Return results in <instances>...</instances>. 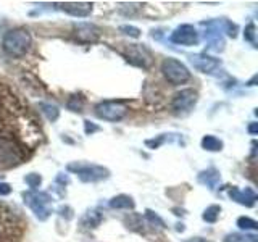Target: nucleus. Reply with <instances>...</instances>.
Returning <instances> with one entry per match:
<instances>
[{
  "label": "nucleus",
  "instance_id": "obj_6",
  "mask_svg": "<svg viewBox=\"0 0 258 242\" xmlns=\"http://www.w3.org/2000/svg\"><path fill=\"white\" fill-rule=\"evenodd\" d=\"M127 113V107L123 102H116V100H103L100 103L95 105V115L100 119L105 121H111V123H116L121 121Z\"/></svg>",
  "mask_w": 258,
  "mask_h": 242
},
{
  "label": "nucleus",
  "instance_id": "obj_27",
  "mask_svg": "<svg viewBox=\"0 0 258 242\" xmlns=\"http://www.w3.org/2000/svg\"><path fill=\"white\" fill-rule=\"evenodd\" d=\"M244 37H245V40H250V42H253V40H255V24L253 23H250L248 26L245 28Z\"/></svg>",
  "mask_w": 258,
  "mask_h": 242
},
{
  "label": "nucleus",
  "instance_id": "obj_2",
  "mask_svg": "<svg viewBox=\"0 0 258 242\" xmlns=\"http://www.w3.org/2000/svg\"><path fill=\"white\" fill-rule=\"evenodd\" d=\"M32 45V37L29 34L28 29L24 28H16L8 31L2 39V48L15 58H20L24 56Z\"/></svg>",
  "mask_w": 258,
  "mask_h": 242
},
{
  "label": "nucleus",
  "instance_id": "obj_29",
  "mask_svg": "<svg viewBox=\"0 0 258 242\" xmlns=\"http://www.w3.org/2000/svg\"><path fill=\"white\" fill-rule=\"evenodd\" d=\"M12 192V188L10 184L7 183H0V196H8V194Z\"/></svg>",
  "mask_w": 258,
  "mask_h": 242
},
{
  "label": "nucleus",
  "instance_id": "obj_13",
  "mask_svg": "<svg viewBox=\"0 0 258 242\" xmlns=\"http://www.w3.org/2000/svg\"><path fill=\"white\" fill-rule=\"evenodd\" d=\"M229 197L232 200H236L237 204L240 205H245V207H252L255 205V202H256V194L253 189H239V188H232L229 191Z\"/></svg>",
  "mask_w": 258,
  "mask_h": 242
},
{
  "label": "nucleus",
  "instance_id": "obj_31",
  "mask_svg": "<svg viewBox=\"0 0 258 242\" xmlns=\"http://www.w3.org/2000/svg\"><path fill=\"white\" fill-rule=\"evenodd\" d=\"M185 242H207V240L202 239V237H192V239H187Z\"/></svg>",
  "mask_w": 258,
  "mask_h": 242
},
{
  "label": "nucleus",
  "instance_id": "obj_15",
  "mask_svg": "<svg viewBox=\"0 0 258 242\" xmlns=\"http://www.w3.org/2000/svg\"><path fill=\"white\" fill-rule=\"evenodd\" d=\"M199 181H200L202 184H205L207 188L213 189L215 186H216V183L220 181V173H218L215 168L205 169V171H202V173L199 174Z\"/></svg>",
  "mask_w": 258,
  "mask_h": 242
},
{
  "label": "nucleus",
  "instance_id": "obj_4",
  "mask_svg": "<svg viewBox=\"0 0 258 242\" xmlns=\"http://www.w3.org/2000/svg\"><path fill=\"white\" fill-rule=\"evenodd\" d=\"M23 199H24V204H26L34 215L39 218V220H47L48 216L52 213V199L48 196L47 192H39V191H28L23 194Z\"/></svg>",
  "mask_w": 258,
  "mask_h": 242
},
{
  "label": "nucleus",
  "instance_id": "obj_10",
  "mask_svg": "<svg viewBox=\"0 0 258 242\" xmlns=\"http://www.w3.org/2000/svg\"><path fill=\"white\" fill-rule=\"evenodd\" d=\"M75 37L79 42H84V44L97 42L100 37V28H97L95 24H91V23H79L75 26Z\"/></svg>",
  "mask_w": 258,
  "mask_h": 242
},
{
  "label": "nucleus",
  "instance_id": "obj_14",
  "mask_svg": "<svg viewBox=\"0 0 258 242\" xmlns=\"http://www.w3.org/2000/svg\"><path fill=\"white\" fill-rule=\"evenodd\" d=\"M110 207L111 208H118V210H133L136 207L133 197L126 196V194H119V196L113 197L110 200Z\"/></svg>",
  "mask_w": 258,
  "mask_h": 242
},
{
  "label": "nucleus",
  "instance_id": "obj_7",
  "mask_svg": "<svg viewBox=\"0 0 258 242\" xmlns=\"http://www.w3.org/2000/svg\"><path fill=\"white\" fill-rule=\"evenodd\" d=\"M199 100V94L197 91H194V89H182L181 92H177L173 100H171V108L176 111V113H189L194 107H196V103Z\"/></svg>",
  "mask_w": 258,
  "mask_h": 242
},
{
  "label": "nucleus",
  "instance_id": "obj_21",
  "mask_svg": "<svg viewBox=\"0 0 258 242\" xmlns=\"http://www.w3.org/2000/svg\"><path fill=\"white\" fill-rule=\"evenodd\" d=\"M220 213H221L220 205H210L204 212V215H202V218H204L207 223H216L218 218H220Z\"/></svg>",
  "mask_w": 258,
  "mask_h": 242
},
{
  "label": "nucleus",
  "instance_id": "obj_5",
  "mask_svg": "<svg viewBox=\"0 0 258 242\" xmlns=\"http://www.w3.org/2000/svg\"><path fill=\"white\" fill-rule=\"evenodd\" d=\"M161 73L171 84H184L190 79V71L176 58H166L161 63Z\"/></svg>",
  "mask_w": 258,
  "mask_h": 242
},
{
  "label": "nucleus",
  "instance_id": "obj_30",
  "mask_svg": "<svg viewBox=\"0 0 258 242\" xmlns=\"http://www.w3.org/2000/svg\"><path fill=\"white\" fill-rule=\"evenodd\" d=\"M256 131H258V123H252L248 126V133L250 134H256Z\"/></svg>",
  "mask_w": 258,
  "mask_h": 242
},
{
  "label": "nucleus",
  "instance_id": "obj_26",
  "mask_svg": "<svg viewBox=\"0 0 258 242\" xmlns=\"http://www.w3.org/2000/svg\"><path fill=\"white\" fill-rule=\"evenodd\" d=\"M119 31H123L124 34L131 36V37H139L141 36V29L136 28V26H127V24H124V26H119Z\"/></svg>",
  "mask_w": 258,
  "mask_h": 242
},
{
  "label": "nucleus",
  "instance_id": "obj_12",
  "mask_svg": "<svg viewBox=\"0 0 258 242\" xmlns=\"http://www.w3.org/2000/svg\"><path fill=\"white\" fill-rule=\"evenodd\" d=\"M60 8L71 16H76V18H86L92 13V4L89 2H67V4H60Z\"/></svg>",
  "mask_w": 258,
  "mask_h": 242
},
{
  "label": "nucleus",
  "instance_id": "obj_25",
  "mask_svg": "<svg viewBox=\"0 0 258 242\" xmlns=\"http://www.w3.org/2000/svg\"><path fill=\"white\" fill-rule=\"evenodd\" d=\"M145 218L149 220V223L157 224V226H160V228H165V221L161 220V218L157 213H153L152 210H147V212H145Z\"/></svg>",
  "mask_w": 258,
  "mask_h": 242
},
{
  "label": "nucleus",
  "instance_id": "obj_1",
  "mask_svg": "<svg viewBox=\"0 0 258 242\" xmlns=\"http://www.w3.org/2000/svg\"><path fill=\"white\" fill-rule=\"evenodd\" d=\"M28 145L23 144L12 128H4L0 131V169H7L20 165L26 158Z\"/></svg>",
  "mask_w": 258,
  "mask_h": 242
},
{
  "label": "nucleus",
  "instance_id": "obj_20",
  "mask_svg": "<svg viewBox=\"0 0 258 242\" xmlns=\"http://www.w3.org/2000/svg\"><path fill=\"white\" fill-rule=\"evenodd\" d=\"M39 108H40V111L44 113L45 115V118L48 119V121H56L58 119V116H60V110L55 107V105H52V103H39Z\"/></svg>",
  "mask_w": 258,
  "mask_h": 242
},
{
  "label": "nucleus",
  "instance_id": "obj_22",
  "mask_svg": "<svg viewBox=\"0 0 258 242\" xmlns=\"http://www.w3.org/2000/svg\"><path fill=\"white\" fill-rule=\"evenodd\" d=\"M100 221H102V215L99 212H94V210L89 212L84 218V224H87L89 228H97V226L100 224Z\"/></svg>",
  "mask_w": 258,
  "mask_h": 242
},
{
  "label": "nucleus",
  "instance_id": "obj_8",
  "mask_svg": "<svg viewBox=\"0 0 258 242\" xmlns=\"http://www.w3.org/2000/svg\"><path fill=\"white\" fill-rule=\"evenodd\" d=\"M123 55L129 63L134 65V67L147 70L152 65V53L144 45H129L123 52Z\"/></svg>",
  "mask_w": 258,
  "mask_h": 242
},
{
  "label": "nucleus",
  "instance_id": "obj_17",
  "mask_svg": "<svg viewBox=\"0 0 258 242\" xmlns=\"http://www.w3.org/2000/svg\"><path fill=\"white\" fill-rule=\"evenodd\" d=\"M124 224L127 229L136 231V232H142L144 231V221H142V216L137 215V213H131L129 216L124 218Z\"/></svg>",
  "mask_w": 258,
  "mask_h": 242
},
{
  "label": "nucleus",
  "instance_id": "obj_28",
  "mask_svg": "<svg viewBox=\"0 0 258 242\" xmlns=\"http://www.w3.org/2000/svg\"><path fill=\"white\" fill-rule=\"evenodd\" d=\"M84 129H86V134H94V133H97V131H100V128L97 126V125H94V123H91V121H84Z\"/></svg>",
  "mask_w": 258,
  "mask_h": 242
},
{
  "label": "nucleus",
  "instance_id": "obj_24",
  "mask_svg": "<svg viewBox=\"0 0 258 242\" xmlns=\"http://www.w3.org/2000/svg\"><path fill=\"white\" fill-rule=\"evenodd\" d=\"M24 183L29 186L31 191H36L40 186V183H42V177H40L39 174H36V173H31V174H28L26 177H24Z\"/></svg>",
  "mask_w": 258,
  "mask_h": 242
},
{
  "label": "nucleus",
  "instance_id": "obj_9",
  "mask_svg": "<svg viewBox=\"0 0 258 242\" xmlns=\"http://www.w3.org/2000/svg\"><path fill=\"white\" fill-rule=\"evenodd\" d=\"M171 42L179 45H196L199 42V32L192 24H182V26L176 28L171 34Z\"/></svg>",
  "mask_w": 258,
  "mask_h": 242
},
{
  "label": "nucleus",
  "instance_id": "obj_18",
  "mask_svg": "<svg viewBox=\"0 0 258 242\" xmlns=\"http://www.w3.org/2000/svg\"><path fill=\"white\" fill-rule=\"evenodd\" d=\"M223 242H258V237L255 234H247V232H232L224 237Z\"/></svg>",
  "mask_w": 258,
  "mask_h": 242
},
{
  "label": "nucleus",
  "instance_id": "obj_19",
  "mask_svg": "<svg viewBox=\"0 0 258 242\" xmlns=\"http://www.w3.org/2000/svg\"><path fill=\"white\" fill-rule=\"evenodd\" d=\"M202 147L208 152H220L223 149V142L215 136H205L202 139Z\"/></svg>",
  "mask_w": 258,
  "mask_h": 242
},
{
  "label": "nucleus",
  "instance_id": "obj_11",
  "mask_svg": "<svg viewBox=\"0 0 258 242\" xmlns=\"http://www.w3.org/2000/svg\"><path fill=\"white\" fill-rule=\"evenodd\" d=\"M190 63L192 67L202 71V73H213L218 67H220V60L213 58L207 53H197V55H190Z\"/></svg>",
  "mask_w": 258,
  "mask_h": 242
},
{
  "label": "nucleus",
  "instance_id": "obj_23",
  "mask_svg": "<svg viewBox=\"0 0 258 242\" xmlns=\"http://www.w3.org/2000/svg\"><path fill=\"white\" fill-rule=\"evenodd\" d=\"M237 226L240 229H245V231H255L258 229V223L255 220H252V218H247V216H240L237 220Z\"/></svg>",
  "mask_w": 258,
  "mask_h": 242
},
{
  "label": "nucleus",
  "instance_id": "obj_16",
  "mask_svg": "<svg viewBox=\"0 0 258 242\" xmlns=\"http://www.w3.org/2000/svg\"><path fill=\"white\" fill-rule=\"evenodd\" d=\"M67 107L71 111L81 113V111L84 110V107H86V97L83 94H73L68 99V102H67Z\"/></svg>",
  "mask_w": 258,
  "mask_h": 242
},
{
  "label": "nucleus",
  "instance_id": "obj_3",
  "mask_svg": "<svg viewBox=\"0 0 258 242\" xmlns=\"http://www.w3.org/2000/svg\"><path fill=\"white\" fill-rule=\"evenodd\" d=\"M67 168L68 171L78 174V177L83 183H99L110 176V171L107 168L94 163H84V161H75V163H70Z\"/></svg>",
  "mask_w": 258,
  "mask_h": 242
}]
</instances>
